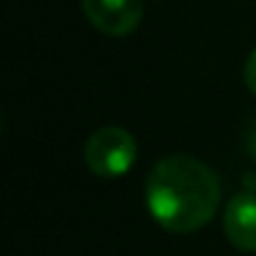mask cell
<instances>
[{
	"label": "cell",
	"mask_w": 256,
	"mask_h": 256,
	"mask_svg": "<svg viewBox=\"0 0 256 256\" xmlns=\"http://www.w3.org/2000/svg\"><path fill=\"white\" fill-rule=\"evenodd\" d=\"M221 184L204 161L176 154L161 158L146 178V204L158 226L171 234H191L218 211Z\"/></svg>",
	"instance_id": "6da1fadb"
},
{
	"label": "cell",
	"mask_w": 256,
	"mask_h": 256,
	"mask_svg": "<svg viewBox=\"0 0 256 256\" xmlns=\"http://www.w3.org/2000/svg\"><path fill=\"white\" fill-rule=\"evenodd\" d=\"M244 83L246 88L256 96V50H251V56L244 63Z\"/></svg>",
	"instance_id": "5b68a950"
},
{
	"label": "cell",
	"mask_w": 256,
	"mask_h": 256,
	"mask_svg": "<svg viewBox=\"0 0 256 256\" xmlns=\"http://www.w3.org/2000/svg\"><path fill=\"white\" fill-rule=\"evenodd\" d=\"M224 231L238 251H256V196L236 194L224 211Z\"/></svg>",
	"instance_id": "277c9868"
},
{
	"label": "cell",
	"mask_w": 256,
	"mask_h": 256,
	"mask_svg": "<svg viewBox=\"0 0 256 256\" xmlns=\"http://www.w3.org/2000/svg\"><path fill=\"white\" fill-rule=\"evenodd\" d=\"M80 6L90 26L110 38L134 33L144 18L141 0H80Z\"/></svg>",
	"instance_id": "3957f363"
},
{
	"label": "cell",
	"mask_w": 256,
	"mask_h": 256,
	"mask_svg": "<svg viewBox=\"0 0 256 256\" xmlns=\"http://www.w3.org/2000/svg\"><path fill=\"white\" fill-rule=\"evenodd\" d=\"M138 156L136 138L118 126H106L86 141L83 158L93 176L98 178H118L131 171Z\"/></svg>",
	"instance_id": "7a4b0ae2"
}]
</instances>
